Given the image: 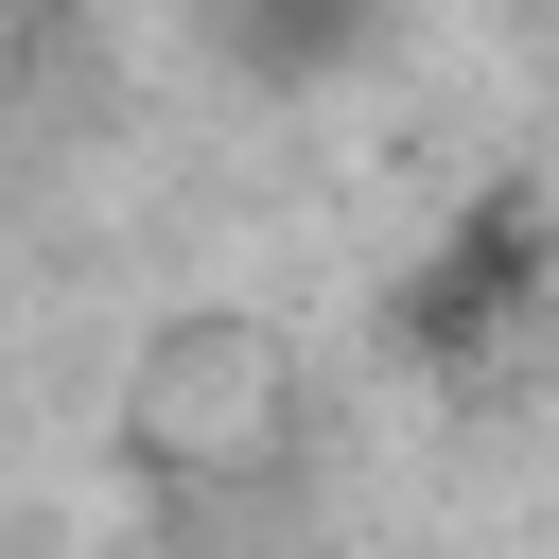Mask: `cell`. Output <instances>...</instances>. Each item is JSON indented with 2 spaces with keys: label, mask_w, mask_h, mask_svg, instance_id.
I'll return each mask as SVG.
<instances>
[{
  "label": "cell",
  "mask_w": 559,
  "mask_h": 559,
  "mask_svg": "<svg viewBox=\"0 0 559 559\" xmlns=\"http://www.w3.org/2000/svg\"><path fill=\"white\" fill-rule=\"evenodd\" d=\"M297 437V349L280 314H157L122 367V454L157 489H262Z\"/></svg>",
  "instance_id": "obj_1"
},
{
  "label": "cell",
  "mask_w": 559,
  "mask_h": 559,
  "mask_svg": "<svg viewBox=\"0 0 559 559\" xmlns=\"http://www.w3.org/2000/svg\"><path fill=\"white\" fill-rule=\"evenodd\" d=\"M542 280H559V210H542L524 175H489V192H472L402 280H384V349H402V367H437V384H472V367L542 314Z\"/></svg>",
  "instance_id": "obj_2"
},
{
  "label": "cell",
  "mask_w": 559,
  "mask_h": 559,
  "mask_svg": "<svg viewBox=\"0 0 559 559\" xmlns=\"http://www.w3.org/2000/svg\"><path fill=\"white\" fill-rule=\"evenodd\" d=\"M367 35H384V0H210V52L245 87H332Z\"/></svg>",
  "instance_id": "obj_3"
}]
</instances>
